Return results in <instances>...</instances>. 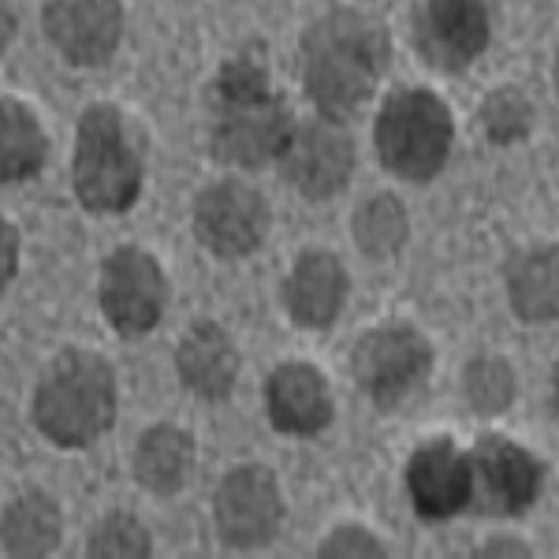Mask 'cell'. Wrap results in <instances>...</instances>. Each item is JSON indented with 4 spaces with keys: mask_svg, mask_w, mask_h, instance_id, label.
I'll use <instances>...</instances> for the list:
<instances>
[{
    "mask_svg": "<svg viewBox=\"0 0 559 559\" xmlns=\"http://www.w3.org/2000/svg\"><path fill=\"white\" fill-rule=\"evenodd\" d=\"M474 463V500L492 515H526L537 503L545 485V466L534 452H526L511 437L485 432L471 452Z\"/></svg>",
    "mask_w": 559,
    "mask_h": 559,
    "instance_id": "obj_11",
    "label": "cell"
},
{
    "mask_svg": "<svg viewBox=\"0 0 559 559\" xmlns=\"http://www.w3.org/2000/svg\"><path fill=\"white\" fill-rule=\"evenodd\" d=\"M350 292L347 269L332 250H306L280 284L284 313L306 332H324L340 321Z\"/></svg>",
    "mask_w": 559,
    "mask_h": 559,
    "instance_id": "obj_15",
    "label": "cell"
},
{
    "mask_svg": "<svg viewBox=\"0 0 559 559\" xmlns=\"http://www.w3.org/2000/svg\"><path fill=\"white\" fill-rule=\"evenodd\" d=\"M116 421V373L97 350L64 347L34 388V426L49 444L83 452Z\"/></svg>",
    "mask_w": 559,
    "mask_h": 559,
    "instance_id": "obj_2",
    "label": "cell"
},
{
    "mask_svg": "<svg viewBox=\"0 0 559 559\" xmlns=\"http://www.w3.org/2000/svg\"><path fill=\"white\" fill-rule=\"evenodd\" d=\"M97 302H102V313L116 329V336L123 340L146 336V332L160 324L168 306L165 265L142 247H116L102 261Z\"/></svg>",
    "mask_w": 559,
    "mask_h": 559,
    "instance_id": "obj_6",
    "label": "cell"
},
{
    "mask_svg": "<svg viewBox=\"0 0 559 559\" xmlns=\"http://www.w3.org/2000/svg\"><path fill=\"white\" fill-rule=\"evenodd\" d=\"M496 0H426L418 15V49L432 68H471L492 41Z\"/></svg>",
    "mask_w": 559,
    "mask_h": 559,
    "instance_id": "obj_12",
    "label": "cell"
},
{
    "mask_svg": "<svg viewBox=\"0 0 559 559\" xmlns=\"http://www.w3.org/2000/svg\"><path fill=\"white\" fill-rule=\"evenodd\" d=\"M388 60L392 38L384 23L355 8H332L302 34V90L321 116L344 123L373 97Z\"/></svg>",
    "mask_w": 559,
    "mask_h": 559,
    "instance_id": "obj_1",
    "label": "cell"
},
{
    "mask_svg": "<svg viewBox=\"0 0 559 559\" xmlns=\"http://www.w3.org/2000/svg\"><path fill=\"white\" fill-rule=\"evenodd\" d=\"M265 94H273V75H269L265 60L254 57V52L228 57L213 79V105L254 102V97H265Z\"/></svg>",
    "mask_w": 559,
    "mask_h": 559,
    "instance_id": "obj_26",
    "label": "cell"
},
{
    "mask_svg": "<svg viewBox=\"0 0 559 559\" xmlns=\"http://www.w3.org/2000/svg\"><path fill=\"white\" fill-rule=\"evenodd\" d=\"M377 160L407 183H429L440 176L455 146L452 108L426 86H403L381 105L373 123Z\"/></svg>",
    "mask_w": 559,
    "mask_h": 559,
    "instance_id": "obj_4",
    "label": "cell"
},
{
    "mask_svg": "<svg viewBox=\"0 0 559 559\" xmlns=\"http://www.w3.org/2000/svg\"><path fill=\"white\" fill-rule=\"evenodd\" d=\"M194 239L202 242L210 254L236 261L254 254L261 242L269 239L273 228V213H269L265 194L254 191L242 179H221V183L205 187L194 198Z\"/></svg>",
    "mask_w": 559,
    "mask_h": 559,
    "instance_id": "obj_8",
    "label": "cell"
},
{
    "mask_svg": "<svg viewBox=\"0 0 559 559\" xmlns=\"http://www.w3.org/2000/svg\"><path fill=\"white\" fill-rule=\"evenodd\" d=\"M503 287L508 302L519 321L548 324L559 321V247L540 242V247L515 250L503 265Z\"/></svg>",
    "mask_w": 559,
    "mask_h": 559,
    "instance_id": "obj_18",
    "label": "cell"
},
{
    "mask_svg": "<svg viewBox=\"0 0 559 559\" xmlns=\"http://www.w3.org/2000/svg\"><path fill=\"white\" fill-rule=\"evenodd\" d=\"M477 556H485V559H508V556H515V559H530L534 556V548L530 545H522V540H515V537H492L489 545H481L477 548Z\"/></svg>",
    "mask_w": 559,
    "mask_h": 559,
    "instance_id": "obj_28",
    "label": "cell"
},
{
    "mask_svg": "<svg viewBox=\"0 0 559 559\" xmlns=\"http://www.w3.org/2000/svg\"><path fill=\"white\" fill-rule=\"evenodd\" d=\"M41 31L71 68H102L123 38L120 0H45Z\"/></svg>",
    "mask_w": 559,
    "mask_h": 559,
    "instance_id": "obj_13",
    "label": "cell"
},
{
    "mask_svg": "<svg viewBox=\"0 0 559 559\" xmlns=\"http://www.w3.org/2000/svg\"><path fill=\"white\" fill-rule=\"evenodd\" d=\"M0 537H4V556L12 559H38L49 556L64 537V515L60 503L41 489H26L4 503L0 519Z\"/></svg>",
    "mask_w": 559,
    "mask_h": 559,
    "instance_id": "obj_20",
    "label": "cell"
},
{
    "mask_svg": "<svg viewBox=\"0 0 559 559\" xmlns=\"http://www.w3.org/2000/svg\"><path fill=\"white\" fill-rule=\"evenodd\" d=\"M407 496L418 519L448 522L474 508V463L455 440L440 437L407 459Z\"/></svg>",
    "mask_w": 559,
    "mask_h": 559,
    "instance_id": "obj_14",
    "label": "cell"
},
{
    "mask_svg": "<svg viewBox=\"0 0 559 559\" xmlns=\"http://www.w3.org/2000/svg\"><path fill=\"white\" fill-rule=\"evenodd\" d=\"M552 86H556V94H559V49H556V60H552Z\"/></svg>",
    "mask_w": 559,
    "mask_h": 559,
    "instance_id": "obj_31",
    "label": "cell"
},
{
    "mask_svg": "<svg viewBox=\"0 0 559 559\" xmlns=\"http://www.w3.org/2000/svg\"><path fill=\"white\" fill-rule=\"evenodd\" d=\"M280 176L310 202H329L347 187L355 173V139L340 120L318 116V120L295 123L292 142L280 153Z\"/></svg>",
    "mask_w": 559,
    "mask_h": 559,
    "instance_id": "obj_10",
    "label": "cell"
},
{
    "mask_svg": "<svg viewBox=\"0 0 559 559\" xmlns=\"http://www.w3.org/2000/svg\"><path fill=\"white\" fill-rule=\"evenodd\" d=\"M515 369L500 355L471 358L463 369V395L477 414H500L515 403Z\"/></svg>",
    "mask_w": 559,
    "mask_h": 559,
    "instance_id": "obj_24",
    "label": "cell"
},
{
    "mask_svg": "<svg viewBox=\"0 0 559 559\" xmlns=\"http://www.w3.org/2000/svg\"><path fill=\"white\" fill-rule=\"evenodd\" d=\"M265 414L284 437H318L332 426V388L324 373L310 362H284L273 369L265 384Z\"/></svg>",
    "mask_w": 559,
    "mask_h": 559,
    "instance_id": "obj_16",
    "label": "cell"
},
{
    "mask_svg": "<svg viewBox=\"0 0 559 559\" xmlns=\"http://www.w3.org/2000/svg\"><path fill=\"white\" fill-rule=\"evenodd\" d=\"M90 559H146L153 556L150 530L128 511H116V515L102 519V526L90 534L86 545Z\"/></svg>",
    "mask_w": 559,
    "mask_h": 559,
    "instance_id": "obj_25",
    "label": "cell"
},
{
    "mask_svg": "<svg viewBox=\"0 0 559 559\" xmlns=\"http://www.w3.org/2000/svg\"><path fill=\"white\" fill-rule=\"evenodd\" d=\"M134 481L153 496H173L194 471V437L179 426H153L139 437L131 459Z\"/></svg>",
    "mask_w": 559,
    "mask_h": 559,
    "instance_id": "obj_19",
    "label": "cell"
},
{
    "mask_svg": "<svg viewBox=\"0 0 559 559\" xmlns=\"http://www.w3.org/2000/svg\"><path fill=\"white\" fill-rule=\"evenodd\" d=\"M216 534L231 548H261L284 526V496L269 466L247 463L224 474L213 496Z\"/></svg>",
    "mask_w": 559,
    "mask_h": 559,
    "instance_id": "obj_9",
    "label": "cell"
},
{
    "mask_svg": "<svg viewBox=\"0 0 559 559\" xmlns=\"http://www.w3.org/2000/svg\"><path fill=\"white\" fill-rule=\"evenodd\" d=\"M358 250L369 258H392L411 239V216L395 194H373L355 210L350 221Z\"/></svg>",
    "mask_w": 559,
    "mask_h": 559,
    "instance_id": "obj_22",
    "label": "cell"
},
{
    "mask_svg": "<svg viewBox=\"0 0 559 559\" xmlns=\"http://www.w3.org/2000/svg\"><path fill=\"white\" fill-rule=\"evenodd\" d=\"M0 239H4V284H12L15 269H20V228H15L12 221H4V228H0Z\"/></svg>",
    "mask_w": 559,
    "mask_h": 559,
    "instance_id": "obj_29",
    "label": "cell"
},
{
    "mask_svg": "<svg viewBox=\"0 0 559 559\" xmlns=\"http://www.w3.org/2000/svg\"><path fill=\"white\" fill-rule=\"evenodd\" d=\"M552 411H556V418H559V362L552 369Z\"/></svg>",
    "mask_w": 559,
    "mask_h": 559,
    "instance_id": "obj_30",
    "label": "cell"
},
{
    "mask_svg": "<svg viewBox=\"0 0 559 559\" xmlns=\"http://www.w3.org/2000/svg\"><path fill=\"white\" fill-rule=\"evenodd\" d=\"M318 556H324V559H350V556L381 559V556H388V548L381 545V537H373L366 526H336L318 545Z\"/></svg>",
    "mask_w": 559,
    "mask_h": 559,
    "instance_id": "obj_27",
    "label": "cell"
},
{
    "mask_svg": "<svg viewBox=\"0 0 559 559\" xmlns=\"http://www.w3.org/2000/svg\"><path fill=\"white\" fill-rule=\"evenodd\" d=\"M176 373L198 400L221 403L236 388L239 350L216 321H194L176 347Z\"/></svg>",
    "mask_w": 559,
    "mask_h": 559,
    "instance_id": "obj_17",
    "label": "cell"
},
{
    "mask_svg": "<svg viewBox=\"0 0 559 559\" xmlns=\"http://www.w3.org/2000/svg\"><path fill=\"white\" fill-rule=\"evenodd\" d=\"M350 373L381 411L407 403L432 373V347L414 324H377L350 350Z\"/></svg>",
    "mask_w": 559,
    "mask_h": 559,
    "instance_id": "obj_5",
    "label": "cell"
},
{
    "mask_svg": "<svg viewBox=\"0 0 559 559\" xmlns=\"http://www.w3.org/2000/svg\"><path fill=\"white\" fill-rule=\"evenodd\" d=\"M295 131V116L284 97L265 94L254 102H224L213 105L210 150L228 168H265L280 160Z\"/></svg>",
    "mask_w": 559,
    "mask_h": 559,
    "instance_id": "obj_7",
    "label": "cell"
},
{
    "mask_svg": "<svg viewBox=\"0 0 559 559\" xmlns=\"http://www.w3.org/2000/svg\"><path fill=\"white\" fill-rule=\"evenodd\" d=\"M477 120L492 146H519L534 131V105L519 86H496L485 94Z\"/></svg>",
    "mask_w": 559,
    "mask_h": 559,
    "instance_id": "obj_23",
    "label": "cell"
},
{
    "mask_svg": "<svg viewBox=\"0 0 559 559\" xmlns=\"http://www.w3.org/2000/svg\"><path fill=\"white\" fill-rule=\"evenodd\" d=\"M45 153H49V142H45L38 116L15 97H4L0 102V176L4 183H23V179L38 176L45 168Z\"/></svg>",
    "mask_w": 559,
    "mask_h": 559,
    "instance_id": "obj_21",
    "label": "cell"
},
{
    "mask_svg": "<svg viewBox=\"0 0 559 559\" xmlns=\"http://www.w3.org/2000/svg\"><path fill=\"white\" fill-rule=\"evenodd\" d=\"M71 187L86 213H128L142 194V153L116 105H90L75 128Z\"/></svg>",
    "mask_w": 559,
    "mask_h": 559,
    "instance_id": "obj_3",
    "label": "cell"
}]
</instances>
